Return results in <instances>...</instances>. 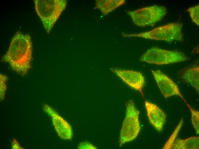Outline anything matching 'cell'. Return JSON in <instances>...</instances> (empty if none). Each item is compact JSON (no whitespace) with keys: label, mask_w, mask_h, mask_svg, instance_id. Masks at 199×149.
Here are the masks:
<instances>
[{"label":"cell","mask_w":199,"mask_h":149,"mask_svg":"<svg viewBox=\"0 0 199 149\" xmlns=\"http://www.w3.org/2000/svg\"><path fill=\"white\" fill-rule=\"evenodd\" d=\"M32 52L30 35L17 31L12 38L9 48L1 60L8 63L15 72L24 76L31 67Z\"/></svg>","instance_id":"6da1fadb"},{"label":"cell","mask_w":199,"mask_h":149,"mask_svg":"<svg viewBox=\"0 0 199 149\" xmlns=\"http://www.w3.org/2000/svg\"><path fill=\"white\" fill-rule=\"evenodd\" d=\"M35 9L48 34L65 9V0H34Z\"/></svg>","instance_id":"7a4b0ae2"},{"label":"cell","mask_w":199,"mask_h":149,"mask_svg":"<svg viewBox=\"0 0 199 149\" xmlns=\"http://www.w3.org/2000/svg\"><path fill=\"white\" fill-rule=\"evenodd\" d=\"M183 26V24L180 22L170 23L149 31L137 34L122 33V35L126 37H141L168 42L176 41L182 42L184 40L182 31Z\"/></svg>","instance_id":"3957f363"},{"label":"cell","mask_w":199,"mask_h":149,"mask_svg":"<svg viewBox=\"0 0 199 149\" xmlns=\"http://www.w3.org/2000/svg\"><path fill=\"white\" fill-rule=\"evenodd\" d=\"M139 114L140 111L136 108L133 100H130L126 104V116L120 136V147L137 137L141 129Z\"/></svg>","instance_id":"277c9868"},{"label":"cell","mask_w":199,"mask_h":149,"mask_svg":"<svg viewBox=\"0 0 199 149\" xmlns=\"http://www.w3.org/2000/svg\"><path fill=\"white\" fill-rule=\"evenodd\" d=\"M190 58L183 52L178 50H168L157 47L149 49L140 58V61L156 65L181 62Z\"/></svg>","instance_id":"5b68a950"},{"label":"cell","mask_w":199,"mask_h":149,"mask_svg":"<svg viewBox=\"0 0 199 149\" xmlns=\"http://www.w3.org/2000/svg\"><path fill=\"white\" fill-rule=\"evenodd\" d=\"M167 13V9L165 7L158 5H154L127 12L133 23L137 26L141 27L154 26L160 21Z\"/></svg>","instance_id":"8992f818"},{"label":"cell","mask_w":199,"mask_h":149,"mask_svg":"<svg viewBox=\"0 0 199 149\" xmlns=\"http://www.w3.org/2000/svg\"><path fill=\"white\" fill-rule=\"evenodd\" d=\"M151 72L162 94L166 98L178 95L187 103L178 85L170 78L160 70H151Z\"/></svg>","instance_id":"52a82bcc"},{"label":"cell","mask_w":199,"mask_h":149,"mask_svg":"<svg viewBox=\"0 0 199 149\" xmlns=\"http://www.w3.org/2000/svg\"><path fill=\"white\" fill-rule=\"evenodd\" d=\"M111 70L124 82L132 88L140 91L143 96L142 89L145 82V78L140 72L115 68Z\"/></svg>","instance_id":"ba28073f"},{"label":"cell","mask_w":199,"mask_h":149,"mask_svg":"<svg viewBox=\"0 0 199 149\" xmlns=\"http://www.w3.org/2000/svg\"><path fill=\"white\" fill-rule=\"evenodd\" d=\"M43 109L51 116L53 125L59 136L63 139H71L73 133L69 124L49 105L44 104Z\"/></svg>","instance_id":"9c48e42d"},{"label":"cell","mask_w":199,"mask_h":149,"mask_svg":"<svg viewBox=\"0 0 199 149\" xmlns=\"http://www.w3.org/2000/svg\"><path fill=\"white\" fill-rule=\"evenodd\" d=\"M145 105L150 122L156 130L162 132L166 121V114L153 103L145 101Z\"/></svg>","instance_id":"30bf717a"},{"label":"cell","mask_w":199,"mask_h":149,"mask_svg":"<svg viewBox=\"0 0 199 149\" xmlns=\"http://www.w3.org/2000/svg\"><path fill=\"white\" fill-rule=\"evenodd\" d=\"M178 74L181 79L190 84L199 93V68L197 65L182 69L179 71Z\"/></svg>","instance_id":"8fae6325"},{"label":"cell","mask_w":199,"mask_h":149,"mask_svg":"<svg viewBox=\"0 0 199 149\" xmlns=\"http://www.w3.org/2000/svg\"><path fill=\"white\" fill-rule=\"evenodd\" d=\"M125 2L124 0H96L95 8L99 9L104 15H106Z\"/></svg>","instance_id":"7c38bea8"},{"label":"cell","mask_w":199,"mask_h":149,"mask_svg":"<svg viewBox=\"0 0 199 149\" xmlns=\"http://www.w3.org/2000/svg\"><path fill=\"white\" fill-rule=\"evenodd\" d=\"M199 138L192 136L185 139L176 138L172 149H198Z\"/></svg>","instance_id":"4fadbf2b"},{"label":"cell","mask_w":199,"mask_h":149,"mask_svg":"<svg viewBox=\"0 0 199 149\" xmlns=\"http://www.w3.org/2000/svg\"><path fill=\"white\" fill-rule=\"evenodd\" d=\"M184 122V119L183 118H182L179 122L176 128L162 149H172L174 142L177 138L179 132Z\"/></svg>","instance_id":"5bb4252c"},{"label":"cell","mask_w":199,"mask_h":149,"mask_svg":"<svg viewBox=\"0 0 199 149\" xmlns=\"http://www.w3.org/2000/svg\"><path fill=\"white\" fill-rule=\"evenodd\" d=\"M190 15L192 19L197 25H199V4L189 7L186 11Z\"/></svg>","instance_id":"9a60e30c"},{"label":"cell","mask_w":199,"mask_h":149,"mask_svg":"<svg viewBox=\"0 0 199 149\" xmlns=\"http://www.w3.org/2000/svg\"><path fill=\"white\" fill-rule=\"evenodd\" d=\"M191 113V119L193 126L197 133H199V111L192 109L187 103Z\"/></svg>","instance_id":"2e32d148"},{"label":"cell","mask_w":199,"mask_h":149,"mask_svg":"<svg viewBox=\"0 0 199 149\" xmlns=\"http://www.w3.org/2000/svg\"><path fill=\"white\" fill-rule=\"evenodd\" d=\"M0 100L2 101L4 99L5 91L7 89V76L4 74L0 73Z\"/></svg>","instance_id":"e0dca14e"},{"label":"cell","mask_w":199,"mask_h":149,"mask_svg":"<svg viewBox=\"0 0 199 149\" xmlns=\"http://www.w3.org/2000/svg\"><path fill=\"white\" fill-rule=\"evenodd\" d=\"M78 148L80 149H97L96 147L88 141H85L80 143L78 146Z\"/></svg>","instance_id":"ac0fdd59"},{"label":"cell","mask_w":199,"mask_h":149,"mask_svg":"<svg viewBox=\"0 0 199 149\" xmlns=\"http://www.w3.org/2000/svg\"><path fill=\"white\" fill-rule=\"evenodd\" d=\"M12 149H23L19 145L17 141L14 138L13 139L12 142Z\"/></svg>","instance_id":"d6986e66"}]
</instances>
